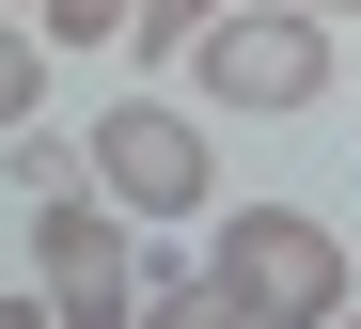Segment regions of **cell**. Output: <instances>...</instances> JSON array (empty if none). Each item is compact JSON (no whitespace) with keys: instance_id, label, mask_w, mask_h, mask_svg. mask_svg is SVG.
<instances>
[{"instance_id":"obj_7","label":"cell","mask_w":361,"mask_h":329,"mask_svg":"<svg viewBox=\"0 0 361 329\" xmlns=\"http://www.w3.org/2000/svg\"><path fill=\"white\" fill-rule=\"evenodd\" d=\"M16 125H47V32L0 0V142H16Z\"/></svg>"},{"instance_id":"obj_2","label":"cell","mask_w":361,"mask_h":329,"mask_svg":"<svg viewBox=\"0 0 361 329\" xmlns=\"http://www.w3.org/2000/svg\"><path fill=\"white\" fill-rule=\"evenodd\" d=\"M173 79H204V110H252V125H283V110H314L345 63H330V16L314 0H235V16L173 63Z\"/></svg>"},{"instance_id":"obj_1","label":"cell","mask_w":361,"mask_h":329,"mask_svg":"<svg viewBox=\"0 0 361 329\" xmlns=\"http://www.w3.org/2000/svg\"><path fill=\"white\" fill-rule=\"evenodd\" d=\"M204 267H220L235 329H330L345 314V235L314 204H220L204 220Z\"/></svg>"},{"instance_id":"obj_10","label":"cell","mask_w":361,"mask_h":329,"mask_svg":"<svg viewBox=\"0 0 361 329\" xmlns=\"http://www.w3.org/2000/svg\"><path fill=\"white\" fill-rule=\"evenodd\" d=\"M0 329H63V314H47V298H0Z\"/></svg>"},{"instance_id":"obj_12","label":"cell","mask_w":361,"mask_h":329,"mask_svg":"<svg viewBox=\"0 0 361 329\" xmlns=\"http://www.w3.org/2000/svg\"><path fill=\"white\" fill-rule=\"evenodd\" d=\"M330 329H361V314H330Z\"/></svg>"},{"instance_id":"obj_5","label":"cell","mask_w":361,"mask_h":329,"mask_svg":"<svg viewBox=\"0 0 361 329\" xmlns=\"http://www.w3.org/2000/svg\"><path fill=\"white\" fill-rule=\"evenodd\" d=\"M220 16H235V0H142V16H126V79H173Z\"/></svg>"},{"instance_id":"obj_13","label":"cell","mask_w":361,"mask_h":329,"mask_svg":"<svg viewBox=\"0 0 361 329\" xmlns=\"http://www.w3.org/2000/svg\"><path fill=\"white\" fill-rule=\"evenodd\" d=\"M16 16H32V0H16Z\"/></svg>"},{"instance_id":"obj_4","label":"cell","mask_w":361,"mask_h":329,"mask_svg":"<svg viewBox=\"0 0 361 329\" xmlns=\"http://www.w3.org/2000/svg\"><path fill=\"white\" fill-rule=\"evenodd\" d=\"M32 283L63 329H142V283H157V235L110 204V188H63V204H32Z\"/></svg>"},{"instance_id":"obj_11","label":"cell","mask_w":361,"mask_h":329,"mask_svg":"<svg viewBox=\"0 0 361 329\" xmlns=\"http://www.w3.org/2000/svg\"><path fill=\"white\" fill-rule=\"evenodd\" d=\"M314 16H361V0H314Z\"/></svg>"},{"instance_id":"obj_9","label":"cell","mask_w":361,"mask_h":329,"mask_svg":"<svg viewBox=\"0 0 361 329\" xmlns=\"http://www.w3.org/2000/svg\"><path fill=\"white\" fill-rule=\"evenodd\" d=\"M126 16H142V0H32L47 47H126Z\"/></svg>"},{"instance_id":"obj_6","label":"cell","mask_w":361,"mask_h":329,"mask_svg":"<svg viewBox=\"0 0 361 329\" xmlns=\"http://www.w3.org/2000/svg\"><path fill=\"white\" fill-rule=\"evenodd\" d=\"M0 188H16V204H63V188H94V142H47V125H16V142H0Z\"/></svg>"},{"instance_id":"obj_8","label":"cell","mask_w":361,"mask_h":329,"mask_svg":"<svg viewBox=\"0 0 361 329\" xmlns=\"http://www.w3.org/2000/svg\"><path fill=\"white\" fill-rule=\"evenodd\" d=\"M142 329H235L220 267H173V251H157V283H142Z\"/></svg>"},{"instance_id":"obj_3","label":"cell","mask_w":361,"mask_h":329,"mask_svg":"<svg viewBox=\"0 0 361 329\" xmlns=\"http://www.w3.org/2000/svg\"><path fill=\"white\" fill-rule=\"evenodd\" d=\"M94 188H110L142 235L220 220V142H204V110H173V94H110V110H94Z\"/></svg>"}]
</instances>
